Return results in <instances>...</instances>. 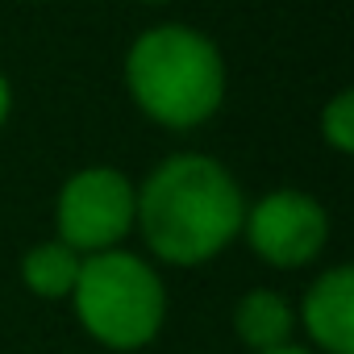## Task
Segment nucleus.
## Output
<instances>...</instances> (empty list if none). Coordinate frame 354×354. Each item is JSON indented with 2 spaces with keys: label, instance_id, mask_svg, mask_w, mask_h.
<instances>
[{
  "label": "nucleus",
  "instance_id": "1",
  "mask_svg": "<svg viewBox=\"0 0 354 354\" xmlns=\"http://www.w3.org/2000/svg\"><path fill=\"white\" fill-rule=\"evenodd\" d=\"M246 192L238 175L201 150L167 154L138 184L133 230L162 267H205L242 238Z\"/></svg>",
  "mask_w": 354,
  "mask_h": 354
},
{
  "label": "nucleus",
  "instance_id": "2",
  "mask_svg": "<svg viewBox=\"0 0 354 354\" xmlns=\"http://www.w3.org/2000/svg\"><path fill=\"white\" fill-rule=\"evenodd\" d=\"M125 92L133 109L171 133H188L209 125L230 92V67L221 46L184 21L146 26L121 63Z\"/></svg>",
  "mask_w": 354,
  "mask_h": 354
},
{
  "label": "nucleus",
  "instance_id": "3",
  "mask_svg": "<svg viewBox=\"0 0 354 354\" xmlns=\"http://www.w3.org/2000/svg\"><path fill=\"white\" fill-rule=\"evenodd\" d=\"M71 313L80 329L117 354L150 346L167 325V283L158 267L138 250L88 254L71 288Z\"/></svg>",
  "mask_w": 354,
  "mask_h": 354
},
{
  "label": "nucleus",
  "instance_id": "4",
  "mask_svg": "<svg viewBox=\"0 0 354 354\" xmlns=\"http://www.w3.org/2000/svg\"><path fill=\"white\" fill-rule=\"evenodd\" d=\"M133 205H138V184L121 167L109 162L80 167L59 184L55 238L84 259L100 250H117L133 234Z\"/></svg>",
  "mask_w": 354,
  "mask_h": 354
},
{
  "label": "nucleus",
  "instance_id": "5",
  "mask_svg": "<svg viewBox=\"0 0 354 354\" xmlns=\"http://www.w3.org/2000/svg\"><path fill=\"white\" fill-rule=\"evenodd\" d=\"M329 209L304 188H271L254 205H246L242 238L259 263L275 271L313 267L329 246Z\"/></svg>",
  "mask_w": 354,
  "mask_h": 354
},
{
  "label": "nucleus",
  "instance_id": "6",
  "mask_svg": "<svg viewBox=\"0 0 354 354\" xmlns=\"http://www.w3.org/2000/svg\"><path fill=\"white\" fill-rule=\"evenodd\" d=\"M296 329H304L317 354H354V267H325L296 304Z\"/></svg>",
  "mask_w": 354,
  "mask_h": 354
},
{
  "label": "nucleus",
  "instance_id": "7",
  "mask_svg": "<svg viewBox=\"0 0 354 354\" xmlns=\"http://www.w3.org/2000/svg\"><path fill=\"white\" fill-rule=\"evenodd\" d=\"M234 333L250 354L279 350L296 337V304L275 288H250L234 304Z\"/></svg>",
  "mask_w": 354,
  "mask_h": 354
},
{
  "label": "nucleus",
  "instance_id": "8",
  "mask_svg": "<svg viewBox=\"0 0 354 354\" xmlns=\"http://www.w3.org/2000/svg\"><path fill=\"white\" fill-rule=\"evenodd\" d=\"M80 267H84V254H75L59 238L34 242L21 254V263H17L26 292H34L38 300H71V288L80 279Z\"/></svg>",
  "mask_w": 354,
  "mask_h": 354
},
{
  "label": "nucleus",
  "instance_id": "9",
  "mask_svg": "<svg viewBox=\"0 0 354 354\" xmlns=\"http://www.w3.org/2000/svg\"><path fill=\"white\" fill-rule=\"evenodd\" d=\"M321 138L333 154H354V92L337 88L321 109Z\"/></svg>",
  "mask_w": 354,
  "mask_h": 354
},
{
  "label": "nucleus",
  "instance_id": "10",
  "mask_svg": "<svg viewBox=\"0 0 354 354\" xmlns=\"http://www.w3.org/2000/svg\"><path fill=\"white\" fill-rule=\"evenodd\" d=\"M9 117H13V84H9L5 71H0V129H5Z\"/></svg>",
  "mask_w": 354,
  "mask_h": 354
},
{
  "label": "nucleus",
  "instance_id": "11",
  "mask_svg": "<svg viewBox=\"0 0 354 354\" xmlns=\"http://www.w3.org/2000/svg\"><path fill=\"white\" fill-rule=\"evenodd\" d=\"M263 354H317V350H308V346H300V342H288V346H279V350H263Z\"/></svg>",
  "mask_w": 354,
  "mask_h": 354
},
{
  "label": "nucleus",
  "instance_id": "12",
  "mask_svg": "<svg viewBox=\"0 0 354 354\" xmlns=\"http://www.w3.org/2000/svg\"><path fill=\"white\" fill-rule=\"evenodd\" d=\"M133 5H171V0H133Z\"/></svg>",
  "mask_w": 354,
  "mask_h": 354
}]
</instances>
